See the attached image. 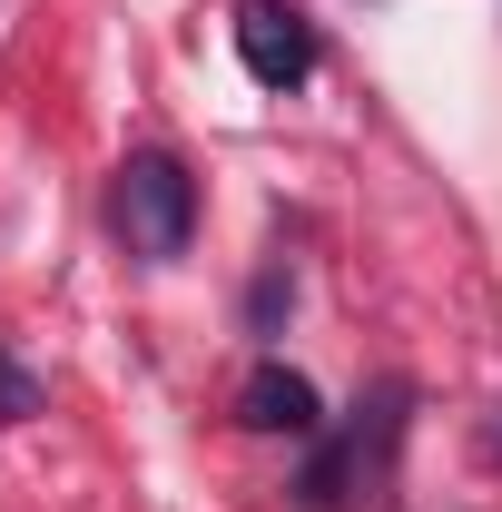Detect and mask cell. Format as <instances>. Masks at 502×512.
<instances>
[{
	"mask_svg": "<svg viewBox=\"0 0 502 512\" xmlns=\"http://www.w3.org/2000/svg\"><path fill=\"white\" fill-rule=\"evenodd\" d=\"M404 384H375L365 404H355V424L335 434V444H315V463H306V483H296V503L306 512H335V503H384V483H394V444H404Z\"/></svg>",
	"mask_w": 502,
	"mask_h": 512,
	"instance_id": "6da1fadb",
	"label": "cell"
},
{
	"mask_svg": "<svg viewBox=\"0 0 502 512\" xmlns=\"http://www.w3.org/2000/svg\"><path fill=\"white\" fill-rule=\"evenodd\" d=\"M109 227L128 237V256H148V266H168V256H188V227H197V178L168 158V148H148V158H128L119 178H109Z\"/></svg>",
	"mask_w": 502,
	"mask_h": 512,
	"instance_id": "7a4b0ae2",
	"label": "cell"
},
{
	"mask_svg": "<svg viewBox=\"0 0 502 512\" xmlns=\"http://www.w3.org/2000/svg\"><path fill=\"white\" fill-rule=\"evenodd\" d=\"M237 60H247V79H266V89H296L315 69V30L286 0H247V10H237Z\"/></svg>",
	"mask_w": 502,
	"mask_h": 512,
	"instance_id": "3957f363",
	"label": "cell"
},
{
	"mask_svg": "<svg viewBox=\"0 0 502 512\" xmlns=\"http://www.w3.org/2000/svg\"><path fill=\"white\" fill-rule=\"evenodd\" d=\"M237 424H247V434L306 444V434H325V404H315V384L296 375V365H256V375L237 384Z\"/></svg>",
	"mask_w": 502,
	"mask_h": 512,
	"instance_id": "277c9868",
	"label": "cell"
},
{
	"mask_svg": "<svg viewBox=\"0 0 502 512\" xmlns=\"http://www.w3.org/2000/svg\"><path fill=\"white\" fill-rule=\"evenodd\" d=\"M20 414H40V375L0 355V424H20Z\"/></svg>",
	"mask_w": 502,
	"mask_h": 512,
	"instance_id": "5b68a950",
	"label": "cell"
}]
</instances>
